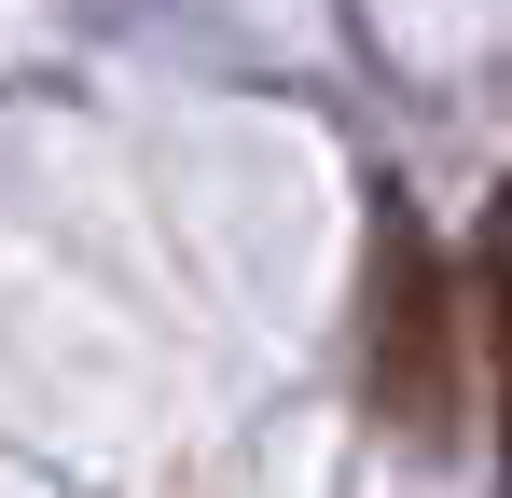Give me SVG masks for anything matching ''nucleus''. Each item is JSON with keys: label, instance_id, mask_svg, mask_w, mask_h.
I'll list each match as a JSON object with an SVG mask.
<instances>
[{"label": "nucleus", "instance_id": "obj_1", "mask_svg": "<svg viewBox=\"0 0 512 498\" xmlns=\"http://www.w3.org/2000/svg\"><path fill=\"white\" fill-rule=\"evenodd\" d=\"M374 415L388 429H457V263L429 249L416 208H388L374 236Z\"/></svg>", "mask_w": 512, "mask_h": 498}, {"label": "nucleus", "instance_id": "obj_2", "mask_svg": "<svg viewBox=\"0 0 512 498\" xmlns=\"http://www.w3.org/2000/svg\"><path fill=\"white\" fill-rule=\"evenodd\" d=\"M499 222H512V194H499Z\"/></svg>", "mask_w": 512, "mask_h": 498}]
</instances>
